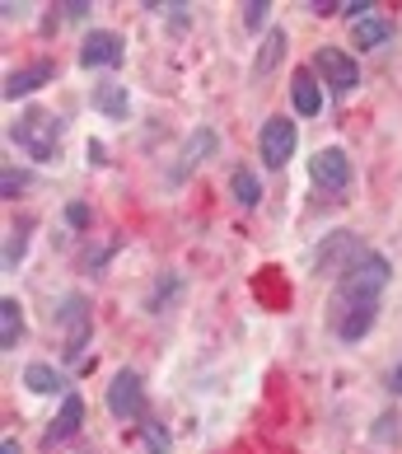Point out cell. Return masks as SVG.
Instances as JSON below:
<instances>
[{
	"label": "cell",
	"mask_w": 402,
	"mask_h": 454,
	"mask_svg": "<svg viewBox=\"0 0 402 454\" xmlns=\"http://www.w3.org/2000/svg\"><path fill=\"white\" fill-rule=\"evenodd\" d=\"M313 66L323 71V80L332 85V94H351L360 85V71H356V57H346L342 47H318V57H313Z\"/></svg>",
	"instance_id": "6"
},
{
	"label": "cell",
	"mask_w": 402,
	"mask_h": 454,
	"mask_svg": "<svg viewBox=\"0 0 402 454\" xmlns=\"http://www.w3.org/2000/svg\"><path fill=\"white\" fill-rule=\"evenodd\" d=\"M220 145V137H215L211 127H201V131H192V141H188V150H182V160H178V169H174V183H182L197 164H201V155H211V150Z\"/></svg>",
	"instance_id": "11"
},
{
	"label": "cell",
	"mask_w": 402,
	"mask_h": 454,
	"mask_svg": "<svg viewBox=\"0 0 402 454\" xmlns=\"http://www.w3.org/2000/svg\"><path fill=\"white\" fill-rule=\"evenodd\" d=\"M267 10H272V5H267V0H248V5H244V24H248V28H262Z\"/></svg>",
	"instance_id": "21"
},
{
	"label": "cell",
	"mask_w": 402,
	"mask_h": 454,
	"mask_svg": "<svg viewBox=\"0 0 402 454\" xmlns=\"http://www.w3.org/2000/svg\"><path fill=\"white\" fill-rule=\"evenodd\" d=\"M66 14H71V20H85V14H89V5H85V0H71V5H61Z\"/></svg>",
	"instance_id": "26"
},
{
	"label": "cell",
	"mask_w": 402,
	"mask_h": 454,
	"mask_svg": "<svg viewBox=\"0 0 402 454\" xmlns=\"http://www.w3.org/2000/svg\"><path fill=\"white\" fill-rule=\"evenodd\" d=\"M47 80H57V66L52 61H33V66H24V71H10L5 75V98H24L33 90H43Z\"/></svg>",
	"instance_id": "9"
},
{
	"label": "cell",
	"mask_w": 402,
	"mask_h": 454,
	"mask_svg": "<svg viewBox=\"0 0 402 454\" xmlns=\"http://www.w3.org/2000/svg\"><path fill=\"white\" fill-rule=\"evenodd\" d=\"M295 141H299V131H295L290 117H267L262 137H258V150H262V160L272 164V169H286V160L295 155Z\"/></svg>",
	"instance_id": "4"
},
{
	"label": "cell",
	"mask_w": 402,
	"mask_h": 454,
	"mask_svg": "<svg viewBox=\"0 0 402 454\" xmlns=\"http://www.w3.org/2000/svg\"><path fill=\"white\" fill-rule=\"evenodd\" d=\"M80 422H85V403H80V394H66L61 412H57V422L47 427V445H61V441H71V435L80 431Z\"/></svg>",
	"instance_id": "10"
},
{
	"label": "cell",
	"mask_w": 402,
	"mask_h": 454,
	"mask_svg": "<svg viewBox=\"0 0 402 454\" xmlns=\"http://www.w3.org/2000/svg\"><path fill=\"white\" fill-rule=\"evenodd\" d=\"M19 338H24V314H19V300H0V347L5 351H14L19 347Z\"/></svg>",
	"instance_id": "13"
},
{
	"label": "cell",
	"mask_w": 402,
	"mask_h": 454,
	"mask_svg": "<svg viewBox=\"0 0 402 454\" xmlns=\"http://www.w3.org/2000/svg\"><path fill=\"white\" fill-rule=\"evenodd\" d=\"M309 174H313V188H323V192H346L351 188V160L342 155L337 145L318 150L313 164H309Z\"/></svg>",
	"instance_id": "7"
},
{
	"label": "cell",
	"mask_w": 402,
	"mask_h": 454,
	"mask_svg": "<svg viewBox=\"0 0 402 454\" xmlns=\"http://www.w3.org/2000/svg\"><path fill=\"white\" fill-rule=\"evenodd\" d=\"M342 10L351 14V24H360V20H370L375 5H370V0H351V5H342Z\"/></svg>",
	"instance_id": "22"
},
{
	"label": "cell",
	"mask_w": 402,
	"mask_h": 454,
	"mask_svg": "<svg viewBox=\"0 0 402 454\" xmlns=\"http://www.w3.org/2000/svg\"><path fill=\"white\" fill-rule=\"evenodd\" d=\"M24 384H28L33 394H57L61 389V375H57L52 365H28L24 370Z\"/></svg>",
	"instance_id": "17"
},
{
	"label": "cell",
	"mask_w": 402,
	"mask_h": 454,
	"mask_svg": "<svg viewBox=\"0 0 402 454\" xmlns=\"http://www.w3.org/2000/svg\"><path fill=\"white\" fill-rule=\"evenodd\" d=\"M24 248H28V225H14L10 239H5V272H14V267H19Z\"/></svg>",
	"instance_id": "19"
},
{
	"label": "cell",
	"mask_w": 402,
	"mask_h": 454,
	"mask_svg": "<svg viewBox=\"0 0 402 454\" xmlns=\"http://www.w3.org/2000/svg\"><path fill=\"white\" fill-rule=\"evenodd\" d=\"M10 141L19 145L28 160H52L57 141H61V122L43 108H28V113H19V122L10 127Z\"/></svg>",
	"instance_id": "2"
},
{
	"label": "cell",
	"mask_w": 402,
	"mask_h": 454,
	"mask_svg": "<svg viewBox=\"0 0 402 454\" xmlns=\"http://www.w3.org/2000/svg\"><path fill=\"white\" fill-rule=\"evenodd\" d=\"M122 33H112V28H94L89 33V38H85V47H80V66H89V71H94V66H108V71H112V66H122Z\"/></svg>",
	"instance_id": "8"
},
{
	"label": "cell",
	"mask_w": 402,
	"mask_h": 454,
	"mask_svg": "<svg viewBox=\"0 0 402 454\" xmlns=\"http://www.w3.org/2000/svg\"><path fill=\"white\" fill-rule=\"evenodd\" d=\"M383 286H389V258L365 248V254L342 272L337 295H332V309H328V318H332V328H337L342 342H360L365 333H370Z\"/></svg>",
	"instance_id": "1"
},
{
	"label": "cell",
	"mask_w": 402,
	"mask_h": 454,
	"mask_svg": "<svg viewBox=\"0 0 402 454\" xmlns=\"http://www.w3.org/2000/svg\"><path fill=\"white\" fill-rule=\"evenodd\" d=\"M389 389H393V394H402V361L393 365V384H389Z\"/></svg>",
	"instance_id": "28"
},
{
	"label": "cell",
	"mask_w": 402,
	"mask_h": 454,
	"mask_svg": "<svg viewBox=\"0 0 402 454\" xmlns=\"http://www.w3.org/2000/svg\"><path fill=\"white\" fill-rule=\"evenodd\" d=\"M281 52H286V33L272 28V33H267V43H262V57H258V75L272 71V61H276Z\"/></svg>",
	"instance_id": "18"
},
{
	"label": "cell",
	"mask_w": 402,
	"mask_h": 454,
	"mask_svg": "<svg viewBox=\"0 0 402 454\" xmlns=\"http://www.w3.org/2000/svg\"><path fill=\"white\" fill-rule=\"evenodd\" d=\"M89 300L85 295H66L61 300V309H57V324H61V333H66V356H80L85 351V342H89Z\"/></svg>",
	"instance_id": "3"
},
{
	"label": "cell",
	"mask_w": 402,
	"mask_h": 454,
	"mask_svg": "<svg viewBox=\"0 0 402 454\" xmlns=\"http://www.w3.org/2000/svg\"><path fill=\"white\" fill-rule=\"evenodd\" d=\"M94 108L112 117V122H122L127 117V90L122 85H94Z\"/></svg>",
	"instance_id": "14"
},
{
	"label": "cell",
	"mask_w": 402,
	"mask_h": 454,
	"mask_svg": "<svg viewBox=\"0 0 402 454\" xmlns=\"http://www.w3.org/2000/svg\"><path fill=\"white\" fill-rule=\"evenodd\" d=\"M290 94H295V113H305V117L323 113V94H318L313 71H295V75H290Z\"/></svg>",
	"instance_id": "12"
},
{
	"label": "cell",
	"mask_w": 402,
	"mask_h": 454,
	"mask_svg": "<svg viewBox=\"0 0 402 454\" xmlns=\"http://www.w3.org/2000/svg\"><path fill=\"white\" fill-rule=\"evenodd\" d=\"M0 454H19V441H5V445H0Z\"/></svg>",
	"instance_id": "29"
},
{
	"label": "cell",
	"mask_w": 402,
	"mask_h": 454,
	"mask_svg": "<svg viewBox=\"0 0 402 454\" xmlns=\"http://www.w3.org/2000/svg\"><path fill=\"white\" fill-rule=\"evenodd\" d=\"M309 10H313V14H332V10H342V5H332V0H313Z\"/></svg>",
	"instance_id": "27"
},
{
	"label": "cell",
	"mask_w": 402,
	"mask_h": 454,
	"mask_svg": "<svg viewBox=\"0 0 402 454\" xmlns=\"http://www.w3.org/2000/svg\"><path fill=\"white\" fill-rule=\"evenodd\" d=\"M375 435H379V441H389V435H398V417H379Z\"/></svg>",
	"instance_id": "24"
},
{
	"label": "cell",
	"mask_w": 402,
	"mask_h": 454,
	"mask_svg": "<svg viewBox=\"0 0 402 454\" xmlns=\"http://www.w3.org/2000/svg\"><path fill=\"white\" fill-rule=\"evenodd\" d=\"M351 38H356V47H383L393 38V24H383V20H360V24H351Z\"/></svg>",
	"instance_id": "16"
},
{
	"label": "cell",
	"mask_w": 402,
	"mask_h": 454,
	"mask_svg": "<svg viewBox=\"0 0 402 454\" xmlns=\"http://www.w3.org/2000/svg\"><path fill=\"white\" fill-rule=\"evenodd\" d=\"M66 221H71L75 230H85V225H89V211H85V207H80V201H75V207H66Z\"/></svg>",
	"instance_id": "23"
},
{
	"label": "cell",
	"mask_w": 402,
	"mask_h": 454,
	"mask_svg": "<svg viewBox=\"0 0 402 454\" xmlns=\"http://www.w3.org/2000/svg\"><path fill=\"white\" fill-rule=\"evenodd\" d=\"M108 408L112 417H122V422H136L141 408H145V389H141V375L136 370H117L112 384H108Z\"/></svg>",
	"instance_id": "5"
},
{
	"label": "cell",
	"mask_w": 402,
	"mask_h": 454,
	"mask_svg": "<svg viewBox=\"0 0 402 454\" xmlns=\"http://www.w3.org/2000/svg\"><path fill=\"white\" fill-rule=\"evenodd\" d=\"M145 445H150V454H169V431L159 422H145Z\"/></svg>",
	"instance_id": "20"
},
{
	"label": "cell",
	"mask_w": 402,
	"mask_h": 454,
	"mask_svg": "<svg viewBox=\"0 0 402 454\" xmlns=\"http://www.w3.org/2000/svg\"><path fill=\"white\" fill-rule=\"evenodd\" d=\"M19 188H24V178L14 174V169H5V197H14V192H19Z\"/></svg>",
	"instance_id": "25"
},
{
	"label": "cell",
	"mask_w": 402,
	"mask_h": 454,
	"mask_svg": "<svg viewBox=\"0 0 402 454\" xmlns=\"http://www.w3.org/2000/svg\"><path fill=\"white\" fill-rule=\"evenodd\" d=\"M229 192H234L239 207H258V201H262V183H258L253 169H234L229 174Z\"/></svg>",
	"instance_id": "15"
}]
</instances>
